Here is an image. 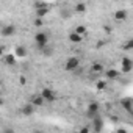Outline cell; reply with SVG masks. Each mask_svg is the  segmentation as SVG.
<instances>
[{
  "label": "cell",
  "instance_id": "23",
  "mask_svg": "<svg viewBox=\"0 0 133 133\" xmlns=\"http://www.w3.org/2000/svg\"><path fill=\"white\" fill-rule=\"evenodd\" d=\"M42 55H45V56H50V55H53V49H52V47H45V49L42 50Z\"/></svg>",
  "mask_w": 133,
  "mask_h": 133
},
{
  "label": "cell",
  "instance_id": "2",
  "mask_svg": "<svg viewBox=\"0 0 133 133\" xmlns=\"http://www.w3.org/2000/svg\"><path fill=\"white\" fill-rule=\"evenodd\" d=\"M99 111H100V107L97 102H89L88 103V108H86V119L92 121L94 117L99 116Z\"/></svg>",
  "mask_w": 133,
  "mask_h": 133
},
{
  "label": "cell",
  "instance_id": "22",
  "mask_svg": "<svg viewBox=\"0 0 133 133\" xmlns=\"http://www.w3.org/2000/svg\"><path fill=\"white\" fill-rule=\"evenodd\" d=\"M45 6H49L45 2H35V10H41V8H45Z\"/></svg>",
  "mask_w": 133,
  "mask_h": 133
},
{
  "label": "cell",
  "instance_id": "4",
  "mask_svg": "<svg viewBox=\"0 0 133 133\" xmlns=\"http://www.w3.org/2000/svg\"><path fill=\"white\" fill-rule=\"evenodd\" d=\"M13 35H16V25H13V24L3 25L0 28V36L2 38H11Z\"/></svg>",
  "mask_w": 133,
  "mask_h": 133
},
{
  "label": "cell",
  "instance_id": "31",
  "mask_svg": "<svg viewBox=\"0 0 133 133\" xmlns=\"http://www.w3.org/2000/svg\"><path fill=\"white\" fill-rule=\"evenodd\" d=\"M33 133H45V131H42V130H35Z\"/></svg>",
  "mask_w": 133,
  "mask_h": 133
},
{
  "label": "cell",
  "instance_id": "5",
  "mask_svg": "<svg viewBox=\"0 0 133 133\" xmlns=\"http://www.w3.org/2000/svg\"><path fill=\"white\" fill-rule=\"evenodd\" d=\"M42 97H44V100L45 102H55L56 100V94H55V91L53 89H50V88H42V91L39 92Z\"/></svg>",
  "mask_w": 133,
  "mask_h": 133
},
{
  "label": "cell",
  "instance_id": "7",
  "mask_svg": "<svg viewBox=\"0 0 133 133\" xmlns=\"http://www.w3.org/2000/svg\"><path fill=\"white\" fill-rule=\"evenodd\" d=\"M121 64H122V72H124V74H130V72L133 71V59L124 56L122 61H121Z\"/></svg>",
  "mask_w": 133,
  "mask_h": 133
},
{
  "label": "cell",
  "instance_id": "3",
  "mask_svg": "<svg viewBox=\"0 0 133 133\" xmlns=\"http://www.w3.org/2000/svg\"><path fill=\"white\" fill-rule=\"evenodd\" d=\"M78 68H80V59H78L77 56L68 58V61H66V64H64V69L69 71V72H75Z\"/></svg>",
  "mask_w": 133,
  "mask_h": 133
},
{
  "label": "cell",
  "instance_id": "26",
  "mask_svg": "<svg viewBox=\"0 0 133 133\" xmlns=\"http://www.w3.org/2000/svg\"><path fill=\"white\" fill-rule=\"evenodd\" d=\"M2 133H16V131H14V128H13V127H3Z\"/></svg>",
  "mask_w": 133,
  "mask_h": 133
},
{
  "label": "cell",
  "instance_id": "21",
  "mask_svg": "<svg viewBox=\"0 0 133 133\" xmlns=\"http://www.w3.org/2000/svg\"><path fill=\"white\" fill-rule=\"evenodd\" d=\"M96 88H97L99 91H103V89H107V82H105V80H99V82L96 83Z\"/></svg>",
  "mask_w": 133,
  "mask_h": 133
},
{
  "label": "cell",
  "instance_id": "25",
  "mask_svg": "<svg viewBox=\"0 0 133 133\" xmlns=\"http://www.w3.org/2000/svg\"><path fill=\"white\" fill-rule=\"evenodd\" d=\"M78 131H80V133H89V131H91V127H89V125H83Z\"/></svg>",
  "mask_w": 133,
  "mask_h": 133
},
{
  "label": "cell",
  "instance_id": "17",
  "mask_svg": "<svg viewBox=\"0 0 133 133\" xmlns=\"http://www.w3.org/2000/svg\"><path fill=\"white\" fill-rule=\"evenodd\" d=\"M50 13V6H45V8H41V10H36V17H39V19H42V17H45L47 14Z\"/></svg>",
  "mask_w": 133,
  "mask_h": 133
},
{
  "label": "cell",
  "instance_id": "32",
  "mask_svg": "<svg viewBox=\"0 0 133 133\" xmlns=\"http://www.w3.org/2000/svg\"><path fill=\"white\" fill-rule=\"evenodd\" d=\"M74 133H80V131H74Z\"/></svg>",
  "mask_w": 133,
  "mask_h": 133
},
{
  "label": "cell",
  "instance_id": "30",
  "mask_svg": "<svg viewBox=\"0 0 133 133\" xmlns=\"http://www.w3.org/2000/svg\"><path fill=\"white\" fill-rule=\"evenodd\" d=\"M103 44H105V42H103V41H99V42H97V49H99V47H102V45H103Z\"/></svg>",
  "mask_w": 133,
  "mask_h": 133
},
{
  "label": "cell",
  "instance_id": "27",
  "mask_svg": "<svg viewBox=\"0 0 133 133\" xmlns=\"http://www.w3.org/2000/svg\"><path fill=\"white\" fill-rule=\"evenodd\" d=\"M103 30H105V33H113V28L108 25H103Z\"/></svg>",
  "mask_w": 133,
  "mask_h": 133
},
{
  "label": "cell",
  "instance_id": "29",
  "mask_svg": "<svg viewBox=\"0 0 133 133\" xmlns=\"http://www.w3.org/2000/svg\"><path fill=\"white\" fill-rule=\"evenodd\" d=\"M116 133H128V131H127L125 128H117V131H116Z\"/></svg>",
  "mask_w": 133,
  "mask_h": 133
},
{
  "label": "cell",
  "instance_id": "28",
  "mask_svg": "<svg viewBox=\"0 0 133 133\" xmlns=\"http://www.w3.org/2000/svg\"><path fill=\"white\" fill-rule=\"evenodd\" d=\"M19 82H21V85H27V78H25L24 75H21V77H19Z\"/></svg>",
  "mask_w": 133,
  "mask_h": 133
},
{
  "label": "cell",
  "instance_id": "8",
  "mask_svg": "<svg viewBox=\"0 0 133 133\" xmlns=\"http://www.w3.org/2000/svg\"><path fill=\"white\" fill-rule=\"evenodd\" d=\"M91 122H92V130H94V133H102V130H103V119H102V116L99 114V116L94 117Z\"/></svg>",
  "mask_w": 133,
  "mask_h": 133
},
{
  "label": "cell",
  "instance_id": "20",
  "mask_svg": "<svg viewBox=\"0 0 133 133\" xmlns=\"http://www.w3.org/2000/svg\"><path fill=\"white\" fill-rule=\"evenodd\" d=\"M124 50H133V38H130V39H127L125 42H124Z\"/></svg>",
  "mask_w": 133,
  "mask_h": 133
},
{
  "label": "cell",
  "instance_id": "24",
  "mask_svg": "<svg viewBox=\"0 0 133 133\" xmlns=\"http://www.w3.org/2000/svg\"><path fill=\"white\" fill-rule=\"evenodd\" d=\"M33 25H35L36 28H39V27H42V25H44V22H42V19L36 17V19H35V22H33Z\"/></svg>",
  "mask_w": 133,
  "mask_h": 133
},
{
  "label": "cell",
  "instance_id": "11",
  "mask_svg": "<svg viewBox=\"0 0 133 133\" xmlns=\"http://www.w3.org/2000/svg\"><path fill=\"white\" fill-rule=\"evenodd\" d=\"M121 107L125 110V111H128L130 114H133V99H122L121 100Z\"/></svg>",
  "mask_w": 133,
  "mask_h": 133
},
{
  "label": "cell",
  "instance_id": "19",
  "mask_svg": "<svg viewBox=\"0 0 133 133\" xmlns=\"http://www.w3.org/2000/svg\"><path fill=\"white\" fill-rule=\"evenodd\" d=\"M74 31H75V33H77V35H80V36H85V35H86V33H88V28H86V27H85V25H77V27H75V30H74Z\"/></svg>",
  "mask_w": 133,
  "mask_h": 133
},
{
  "label": "cell",
  "instance_id": "6",
  "mask_svg": "<svg viewBox=\"0 0 133 133\" xmlns=\"http://www.w3.org/2000/svg\"><path fill=\"white\" fill-rule=\"evenodd\" d=\"M91 74H94V75H102V74H105V68H103V63H100V61H92V64H91Z\"/></svg>",
  "mask_w": 133,
  "mask_h": 133
},
{
  "label": "cell",
  "instance_id": "15",
  "mask_svg": "<svg viewBox=\"0 0 133 133\" xmlns=\"http://www.w3.org/2000/svg\"><path fill=\"white\" fill-rule=\"evenodd\" d=\"M27 49H25V45H17L16 47V50H14V55L17 56V58H25L27 56Z\"/></svg>",
  "mask_w": 133,
  "mask_h": 133
},
{
  "label": "cell",
  "instance_id": "14",
  "mask_svg": "<svg viewBox=\"0 0 133 133\" xmlns=\"http://www.w3.org/2000/svg\"><path fill=\"white\" fill-rule=\"evenodd\" d=\"M16 55H13V53H6L5 56H2V61L6 64V66H14L16 64Z\"/></svg>",
  "mask_w": 133,
  "mask_h": 133
},
{
  "label": "cell",
  "instance_id": "13",
  "mask_svg": "<svg viewBox=\"0 0 133 133\" xmlns=\"http://www.w3.org/2000/svg\"><path fill=\"white\" fill-rule=\"evenodd\" d=\"M127 16H128V13H127L125 10H117V11H114V14H113L114 21H117V22L125 21V19H127Z\"/></svg>",
  "mask_w": 133,
  "mask_h": 133
},
{
  "label": "cell",
  "instance_id": "18",
  "mask_svg": "<svg viewBox=\"0 0 133 133\" xmlns=\"http://www.w3.org/2000/svg\"><path fill=\"white\" fill-rule=\"evenodd\" d=\"M69 41H71V42L78 44V42H82V41H83V36H80V35H77L75 31H72V33L69 35Z\"/></svg>",
  "mask_w": 133,
  "mask_h": 133
},
{
  "label": "cell",
  "instance_id": "10",
  "mask_svg": "<svg viewBox=\"0 0 133 133\" xmlns=\"http://www.w3.org/2000/svg\"><path fill=\"white\" fill-rule=\"evenodd\" d=\"M21 111H22V114H24V116H33V114H35V111H36V107H35V105H31L30 102H27V103L22 107V110H21Z\"/></svg>",
  "mask_w": 133,
  "mask_h": 133
},
{
  "label": "cell",
  "instance_id": "16",
  "mask_svg": "<svg viewBox=\"0 0 133 133\" xmlns=\"http://www.w3.org/2000/svg\"><path fill=\"white\" fill-rule=\"evenodd\" d=\"M86 3H83V2H78V3H75V6H74V13H77V14H83V13H86Z\"/></svg>",
  "mask_w": 133,
  "mask_h": 133
},
{
  "label": "cell",
  "instance_id": "12",
  "mask_svg": "<svg viewBox=\"0 0 133 133\" xmlns=\"http://www.w3.org/2000/svg\"><path fill=\"white\" fill-rule=\"evenodd\" d=\"M103 75L107 77V80H117L119 75H121V72L117 69H108V71H105Z\"/></svg>",
  "mask_w": 133,
  "mask_h": 133
},
{
  "label": "cell",
  "instance_id": "9",
  "mask_svg": "<svg viewBox=\"0 0 133 133\" xmlns=\"http://www.w3.org/2000/svg\"><path fill=\"white\" fill-rule=\"evenodd\" d=\"M28 102H30L31 105H35V107H42V105L45 103V100H44V97H42L41 94H31V96L28 97Z\"/></svg>",
  "mask_w": 133,
  "mask_h": 133
},
{
  "label": "cell",
  "instance_id": "1",
  "mask_svg": "<svg viewBox=\"0 0 133 133\" xmlns=\"http://www.w3.org/2000/svg\"><path fill=\"white\" fill-rule=\"evenodd\" d=\"M35 44L38 47V50H44L45 47H49V35L44 33V31H38L35 35Z\"/></svg>",
  "mask_w": 133,
  "mask_h": 133
}]
</instances>
